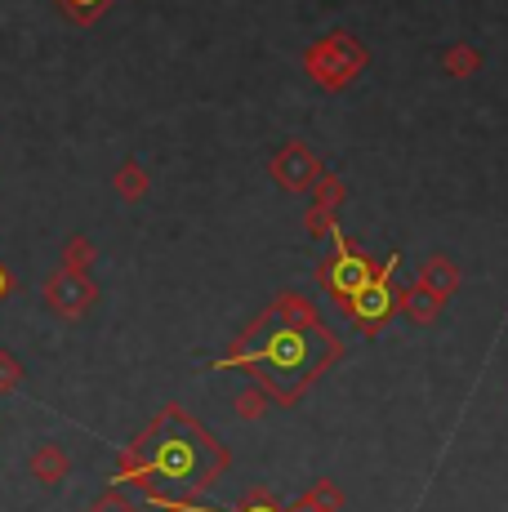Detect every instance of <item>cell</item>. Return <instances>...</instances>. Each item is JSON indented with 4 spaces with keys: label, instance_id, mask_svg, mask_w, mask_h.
I'll use <instances>...</instances> for the list:
<instances>
[{
    "label": "cell",
    "instance_id": "1",
    "mask_svg": "<svg viewBox=\"0 0 508 512\" xmlns=\"http://www.w3.org/2000/svg\"><path fill=\"white\" fill-rule=\"evenodd\" d=\"M344 339L321 321L299 290H281L214 366L246 370L250 383L272 406H295L335 361H344Z\"/></svg>",
    "mask_w": 508,
    "mask_h": 512
},
{
    "label": "cell",
    "instance_id": "2",
    "mask_svg": "<svg viewBox=\"0 0 508 512\" xmlns=\"http://www.w3.org/2000/svg\"><path fill=\"white\" fill-rule=\"evenodd\" d=\"M232 464V450L179 401L161 406L148 428L116 455V486H134L165 512H188Z\"/></svg>",
    "mask_w": 508,
    "mask_h": 512
},
{
    "label": "cell",
    "instance_id": "3",
    "mask_svg": "<svg viewBox=\"0 0 508 512\" xmlns=\"http://www.w3.org/2000/svg\"><path fill=\"white\" fill-rule=\"evenodd\" d=\"M366 67H370V49L361 45L353 32H330L304 49L308 81L321 85L326 94H344Z\"/></svg>",
    "mask_w": 508,
    "mask_h": 512
},
{
    "label": "cell",
    "instance_id": "4",
    "mask_svg": "<svg viewBox=\"0 0 508 512\" xmlns=\"http://www.w3.org/2000/svg\"><path fill=\"white\" fill-rule=\"evenodd\" d=\"M370 277H375V259L366 254V245L353 241L344 228H335L330 232V254L317 263V285L339 308H348V299H353Z\"/></svg>",
    "mask_w": 508,
    "mask_h": 512
},
{
    "label": "cell",
    "instance_id": "5",
    "mask_svg": "<svg viewBox=\"0 0 508 512\" xmlns=\"http://www.w3.org/2000/svg\"><path fill=\"white\" fill-rule=\"evenodd\" d=\"M397 268H402V254H393V259H384L375 268V277H370L361 290L348 299V308H344V317L353 321V326H361L366 334H379L393 321V312H397Z\"/></svg>",
    "mask_w": 508,
    "mask_h": 512
},
{
    "label": "cell",
    "instance_id": "6",
    "mask_svg": "<svg viewBox=\"0 0 508 512\" xmlns=\"http://www.w3.org/2000/svg\"><path fill=\"white\" fill-rule=\"evenodd\" d=\"M268 174H272V183H277L281 192H312V183L326 174V165H321V156L312 152L308 143L290 139L286 147H277V152H272Z\"/></svg>",
    "mask_w": 508,
    "mask_h": 512
},
{
    "label": "cell",
    "instance_id": "7",
    "mask_svg": "<svg viewBox=\"0 0 508 512\" xmlns=\"http://www.w3.org/2000/svg\"><path fill=\"white\" fill-rule=\"evenodd\" d=\"M45 303H50V312H58L63 321H81L85 312L99 303V285H94L90 272L58 268L54 277L45 281Z\"/></svg>",
    "mask_w": 508,
    "mask_h": 512
},
{
    "label": "cell",
    "instance_id": "8",
    "mask_svg": "<svg viewBox=\"0 0 508 512\" xmlns=\"http://www.w3.org/2000/svg\"><path fill=\"white\" fill-rule=\"evenodd\" d=\"M415 285L419 290H428V294H437L442 303H451V294L464 285V272H459V263L451 259V254H433V259L419 263Z\"/></svg>",
    "mask_w": 508,
    "mask_h": 512
},
{
    "label": "cell",
    "instance_id": "9",
    "mask_svg": "<svg viewBox=\"0 0 508 512\" xmlns=\"http://www.w3.org/2000/svg\"><path fill=\"white\" fill-rule=\"evenodd\" d=\"M27 472H32L41 486H63L67 472H72V455H67L58 441H41V446L27 455Z\"/></svg>",
    "mask_w": 508,
    "mask_h": 512
},
{
    "label": "cell",
    "instance_id": "10",
    "mask_svg": "<svg viewBox=\"0 0 508 512\" xmlns=\"http://www.w3.org/2000/svg\"><path fill=\"white\" fill-rule=\"evenodd\" d=\"M397 312H406V317L419 321V326H433V321L446 312V303L437 299V294L419 290V285H406V290H397Z\"/></svg>",
    "mask_w": 508,
    "mask_h": 512
},
{
    "label": "cell",
    "instance_id": "11",
    "mask_svg": "<svg viewBox=\"0 0 508 512\" xmlns=\"http://www.w3.org/2000/svg\"><path fill=\"white\" fill-rule=\"evenodd\" d=\"M112 187H116V196H121V201L139 205L143 196H148V187H152V174L143 170V161H139V156H130V161H121V165H116Z\"/></svg>",
    "mask_w": 508,
    "mask_h": 512
},
{
    "label": "cell",
    "instance_id": "12",
    "mask_svg": "<svg viewBox=\"0 0 508 512\" xmlns=\"http://www.w3.org/2000/svg\"><path fill=\"white\" fill-rule=\"evenodd\" d=\"M477 67H482V54H477L473 45H464V41L451 45V49L442 54V72L451 76V81H473Z\"/></svg>",
    "mask_w": 508,
    "mask_h": 512
},
{
    "label": "cell",
    "instance_id": "13",
    "mask_svg": "<svg viewBox=\"0 0 508 512\" xmlns=\"http://www.w3.org/2000/svg\"><path fill=\"white\" fill-rule=\"evenodd\" d=\"M58 9H63V18L67 23H76V27H94L99 18L107 14V9L116 5V0H54Z\"/></svg>",
    "mask_w": 508,
    "mask_h": 512
},
{
    "label": "cell",
    "instance_id": "14",
    "mask_svg": "<svg viewBox=\"0 0 508 512\" xmlns=\"http://www.w3.org/2000/svg\"><path fill=\"white\" fill-rule=\"evenodd\" d=\"M94 259H99V250H94V241L90 236H67V245H63V268H72V272H90L94 268Z\"/></svg>",
    "mask_w": 508,
    "mask_h": 512
},
{
    "label": "cell",
    "instance_id": "15",
    "mask_svg": "<svg viewBox=\"0 0 508 512\" xmlns=\"http://www.w3.org/2000/svg\"><path fill=\"white\" fill-rule=\"evenodd\" d=\"M304 495H308V504L317 512H339V508H344V486H339V481H330V477H317Z\"/></svg>",
    "mask_w": 508,
    "mask_h": 512
},
{
    "label": "cell",
    "instance_id": "16",
    "mask_svg": "<svg viewBox=\"0 0 508 512\" xmlns=\"http://www.w3.org/2000/svg\"><path fill=\"white\" fill-rule=\"evenodd\" d=\"M348 201V187L339 174H321L317 183H312V205H326V210H335L339 214V205Z\"/></svg>",
    "mask_w": 508,
    "mask_h": 512
},
{
    "label": "cell",
    "instance_id": "17",
    "mask_svg": "<svg viewBox=\"0 0 508 512\" xmlns=\"http://www.w3.org/2000/svg\"><path fill=\"white\" fill-rule=\"evenodd\" d=\"M339 228L335 210H326V205H308L304 210V232L312 236V241H330V232Z\"/></svg>",
    "mask_w": 508,
    "mask_h": 512
},
{
    "label": "cell",
    "instance_id": "18",
    "mask_svg": "<svg viewBox=\"0 0 508 512\" xmlns=\"http://www.w3.org/2000/svg\"><path fill=\"white\" fill-rule=\"evenodd\" d=\"M232 512H281V499L272 495L268 486H250L246 495L237 499V508H232Z\"/></svg>",
    "mask_w": 508,
    "mask_h": 512
},
{
    "label": "cell",
    "instance_id": "19",
    "mask_svg": "<svg viewBox=\"0 0 508 512\" xmlns=\"http://www.w3.org/2000/svg\"><path fill=\"white\" fill-rule=\"evenodd\" d=\"M18 388H23V361L9 348H0V397H9V392H18Z\"/></svg>",
    "mask_w": 508,
    "mask_h": 512
},
{
    "label": "cell",
    "instance_id": "20",
    "mask_svg": "<svg viewBox=\"0 0 508 512\" xmlns=\"http://www.w3.org/2000/svg\"><path fill=\"white\" fill-rule=\"evenodd\" d=\"M263 410H268V397H263L254 383H246V388L237 392V419L254 423V419H263Z\"/></svg>",
    "mask_w": 508,
    "mask_h": 512
},
{
    "label": "cell",
    "instance_id": "21",
    "mask_svg": "<svg viewBox=\"0 0 508 512\" xmlns=\"http://www.w3.org/2000/svg\"><path fill=\"white\" fill-rule=\"evenodd\" d=\"M85 512H139V504H134V499L125 495L121 486H112V490H103V495L94 499V504L85 508Z\"/></svg>",
    "mask_w": 508,
    "mask_h": 512
},
{
    "label": "cell",
    "instance_id": "22",
    "mask_svg": "<svg viewBox=\"0 0 508 512\" xmlns=\"http://www.w3.org/2000/svg\"><path fill=\"white\" fill-rule=\"evenodd\" d=\"M9 294H14V277H9V268H5V263H0V303H5Z\"/></svg>",
    "mask_w": 508,
    "mask_h": 512
},
{
    "label": "cell",
    "instance_id": "23",
    "mask_svg": "<svg viewBox=\"0 0 508 512\" xmlns=\"http://www.w3.org/2000/svg\"><path fill=\"white\" fill-rule=\"evenodd\" d=\"M281 512H317L308 504V495H299V499H290V504H281Z\"/></svg>",
    "mask_w": 508,
    "mask_h": 512
},
{
    "label": "cell",
    "instance_id": "24",
    "mask_svg": "<svg viewBox=\"0 0 508 512\" xmlns=\"http://www.w3.org/2000/svg\"><path fill=\"white\" fill-rule=\"evenodd\" d=\"M188 512H197V508H188Z\"/></svg>",
    "mask_w": 508,
    "mask_h": 512
}]
</instances>
